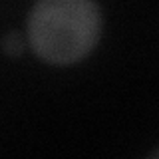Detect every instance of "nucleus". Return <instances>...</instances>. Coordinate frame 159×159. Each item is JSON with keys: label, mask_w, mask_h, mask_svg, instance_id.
<instances>
[{"label": "nucleus", "mask_w": 159, "mask_h": 159, "mask_svg": "<svg viewBox=\"0 0 159 159\" xmlns=\"http://www.w3.org/2000/svg\"><path fill=\"white\" fill-rule=\"evenodd\" d=\"M103 14L98 0H36L26 18L28 48L44 64L70 68L98 48Z\"/></svg>", "instance_id": "f257e3e1"}, {"label": "nucleus", "mask_w": 159, "mask_h": 159, "mask_svg": "<svg viewBox=\"0 0 159 159\" xmlns=\"http://www.w3.org/2000/svg\"><path fill=\"white\" fill-rule=\"evenodd\" d=\"M0 48L6 56H12V58H18L24 54V50L28 48V42H26V36H22L16 30H10L6 32L2 38H0Z\"/></svg>", "instance_id": "f03ea898"}]
</instances>
